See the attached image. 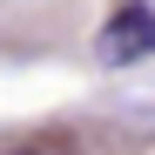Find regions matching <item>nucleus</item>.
I'll use <instances>...</instances> for the list:
<instances>
[{
	"mask_svg": "<svg viewBox=\"0 0 155 155\" xmlns=\"http://www.w3.org/2000/svg\"><path fill=\"white\" fill-rule=\"evenodd\" d=\"M94 54L108 61V68L148 61V54H155V14L142 7V0H128V7H115V14H108V27H101V41H94Z\"/></svg>",
	"mask_w": 155,
	"mask_h": 155,
	"instance_id": "obj_1",
	"label": "nucleus"
},
{
	"mask_svg": "<svg viewBox=\"0 0 155 155\" xmlns=\"http://www.w3.org/2000/svg\"><path fill=\"white\" fill-rule=\"evenodd\" d=\"M7 155H34V148H7Z\"/></svg>",
	"mask_w": 155,
	"mask_h": 155,
	"instance_id": "obj_2",
	"label": "nucleus"
}]
</instances>
